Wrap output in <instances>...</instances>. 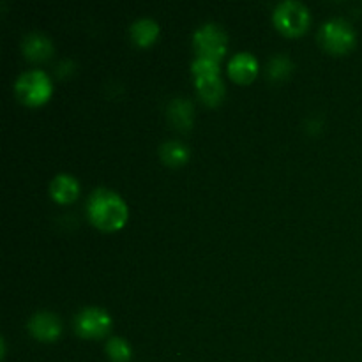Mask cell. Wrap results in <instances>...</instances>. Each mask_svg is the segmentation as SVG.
I'll list each match as a JSON object with an SVG mask.
<instances>
[{
	"label": "cell",
	"mask_w": 362,
	"mask_h": 362,
	"mask_svg": "<svg viewBox=\"0 0 362 362\" xmlns=\"http://www.w3.org/2000/svg\"><path fill=\"white\" fill-rule=\"evenodd\" d=\"M87 214L99 230L113 232L126 225L129 209L117 191L98 187L87 198Z\"/></svg>",
	"instance_id": "cell-1"
},
{
	"label": "cell",
	"mask_w": 362,
	"mask_h": 362,
	"mask_svg": "<svg viewBox=\"0 0 362 362\" xmlns=\"http://www.w3.org/2000/svg\"><path fill=\"white\" fill-rule=\"evenodd\" d=\"M14 92L18 99L28 106H37L48 101L53 92L52 78L42 69H27L14 80Z\"/></svg>",
	"instance_id": "cell-2"
},
{
	"label": "cell",
	"mask_w": 362,
	"mask_h": 362,
	"mask_svg": "<svg viewBox=\"0 0 362 362\" xmlns=\"http://www.w3.org/2000/svg\"><path fill=\"white\" fill-rule=\"evenodd\" d=\"M356 28L345 18H329L324 21L318 30V41L322 42L325 49L332 53H345L354 48L356 45Z\"/></svg>",
	"instance_id": "cell-3"
},
{
	"label": "cell",
	"mask_w": 362,
	"mask_h": 362,
	"mask_svg": "<svg viewBox=\"0 0 362 362\" xmlns=\"http://www.w3.org/2000/svg\"><path fill=\"white\" fill-rule=\"evenodd\" d=\"M274 25L286 35H299L310 27L311 13L299 0H283L272 13Z\"/></svg>",
	"instance_id": "cell-4"
},
{
	"label": "cell",
	"mask_w": 362,
	"mask_h": 362,
	"mask_svg": "<svg viewBox=\"0 0 362 362\" xmlns=\"http://www.w3.org/2000/svg\"><path fill=\"white\" fill-rule=\"evenodd\" d=\"M193 46L197 49V55L221 60L228 48V34L219 23L207 21L194 30Z\"/></svg>",
	"instance_id": "cell-5"
},
{
	"label": "cell",
	"mask_w": 362,
	"mask_h": 362,
	"mask_svg": "<svg viewBox=\"0 0 362 362\" xmlns=\"http://www.w3.org/2000/svg\"><path fill=\"white\" fill-rule=\"evenodd\" d=\"M112 317L105 308L99 306H88L78 311L76 318H74V329L81 338L87 339H98L108 334L112 329Z\"/></svg>",
	"instance_id": "cell-6"
},
{
	"label": "cell",
	"mask_w": 362,
	"mask_h": 362,
	"mask_svg": "<svg viewBox=\"0 0 362 362\" xmlns=\"http://www.w3.org/2000/svg\"><path fill=\"white\" fill-rule=\"evenodd\" d=\"M28 331L39 341H55L62 332V322L52 311H35L27 324Z\"/></svg>",
	"instance_id": "cell-7"
},
{
	"label": "cell",
	"mask_w": 362,
	"mask_h": 362,
	"mask_svg": "<svg viewBox=\"0 0 362 362\" xmlns=\"http://www.w3.org/2000/svg\"><path fill=\"white\" fill-rule=\"evenodd\" d=\"M21 49L30 60H45L52 57L53 41L41 30H30L21 39Z\"/></svg>",
	"instance_id": "cell-8"
},
{
	"label": "cell",
	"mask_w": 362,
	"mask_h": 362,
	"mask_svg": "<svg viewBox=\"0 0 362 362\" xmlns=\"http://www.w3.org/2000/svg\"><path fill=\"white\" fill-rule=\"evenodd\" d=\"M258 73V60L251 52H239L228 60V74L239 83H250Z\"/></svg>",
	"instance_id": "cell-9"
},
{
	"label": "cell",
	"mask_w": 362,
	"mask_h": 362,
	"mask_svg": "<svg viewBox=\"0 0 362 362\" xmlns=\"http://www.w3.org/2000/svg\"><path fill=\"white\" fill-rule=\"evenodd\" d=\"M49 194L59 204H69V202L76 200L80 194V182L71 173H57L49 182Z\"/></svg>",
	"instance_id": "cell-10"
},
{
	"label": "cell",
	"mask_w": 362,
	"mask_h": 362,
	"mask_svg": "<svg viewBox=\"0 0 362 362\" xmlns=\"http://www.w3.org/2000/svg\"><path fill=\"white\" fill-rule=\"evenodd\" d=\"M194 87H197L198 95L204 99L207 105H219L225 98V81H223L221 74L216 76H205V78H194Z\"/></svg>",
	"instance_id": "cell-11"
},
{
	"label": "cell",
	"mask_w": 362,
	"mask_h": 362,
	"mask_svg": "<svg viewBox=\"0 0 362 362\" xmlns=\"http://www.w3.org/2000/svg\"><path fill=\"white\" fill-rule=\"evenodd\" d=\"M166 113H168L170 122L180 131L189 129L191 124H193V103L187 98H173L172 101L168 103Z\"/></svg>",
	"instance_id": "cell-12"
},
{
	"label": "cell",
	"mask_w": 362,
	"mask_h": 362,
	"mask_svg": "<svg viewBox=\"0 0 362 362\" xmlns=\"http://www.w3.org/2000/svg\"><path fill=\"white\" fill-rule=\"evenodd\" d=\"M129 35L138 46H148L159 35V23L151 16H141L131 23Z\"/></svg>",
	"instance_id": "cell-13"
},
{
	"label": "cell",
	"mask_w": 362,
	"mask_h": 362,
	"mask_svg": "<svg viewBox=\"0 0 362 362\" xmlns=\"http://www.w3.org/2000/svg\"><path fill=\"white\" fill-rule=\"evenodd\" d=\"M159 156L168 166H180L189 159V147L179 140H166L159 147Z\"/></svg>",
	"instance_id": "cell-14"
},
{
	"label": "cell",
	"mask_w": 362,
	"mask_h": 362,
	"mask_svg": "<svg viewBox=\"0 0 362 362\" xmlns=\"http://www.w3.org/2000/svg\"><path fill=\"white\" fill-rule=\"evenodd\" d=\"M106 356L112 362H129L133 350L126 339L120 338V336H112L106 341Z\"/></svg>",
	"instance_id": "cell-15"
},
{
	"label": "cell",
	"mask_w": 362,
	"mask_h": 362,
	"mask_svg": "<svg viewBox=\"0 0 362 362\" xmlns=\"http://www.w3.org/2000/svg\"><path fill=\"white\" fill-rule=\"evenodd\" d=\"M191 73H193L194 78H205V76H216V74H221V69H219V60L197 55L193 59V62H191Z\"/></svg>",
	"instance_id": "cell-16"
},
{
	"label": "cell",
	"mask_w": 362,
	"mask_h": 362,
	"mask_svg": "<svg viewBox=\"0 0 362 362\" xmlns=\"http://www.w3.org/2000/svg\"><path fill=\"white\" fill-rule=\"evenodd\" d=\"M292 71V60L288 59V55H274L269 60L267 66V76H271L272 80H281V78L288 76V73Z\"/></svg>",
	"instance_id": "cell-17"
}]
</instances>
